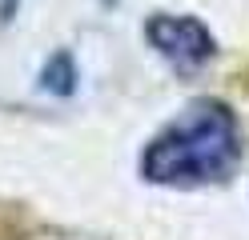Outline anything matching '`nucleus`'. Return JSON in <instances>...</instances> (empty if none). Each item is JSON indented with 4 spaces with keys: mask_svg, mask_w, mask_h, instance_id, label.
Instances as JSON below:
<instances>
[{
    "mask_svg": "<svg viewBox=\"0 0 249 240\" xmlns=\"http://www.w3.org/2000/svg\"><path fill=\"white\" fill-rule=\"evenodd\" d=\"M17 8H20V0H0V20H12V16H17Z\"/></svg>",
    "mask_w": 249,
    "mask_h": 240,
    "instance_id": "20e7f679",
    "label": "nucleus"
},
{
    "mask_svg": "<svg viewBox=\"0 0 249 240\" xmlns=\"http://www.w3.org/2000/svg\"><path fill=\"white\" fill-rule=\"evenodd\" d=\"M237 160H241V132L233 108L217 96H201V100L185 104L145 144L141 176L165 188H201L233 176Z\"/></svg>",
    "mask_w": 249,
    "mask_h": 240,
    "instance_id": "f257e3e1",
    "label": "nucleus"
},
{
    "mask_svg": "<svg viewBox=\"0 0 249 240\" xmlns=\"http://www.w3.org/2000/svg\"><path fill=\"white\" fill-rule=\"evenodd\" d=\"M40 84L53 96H72L76 92V60L69 52H53L49 64L40 68Z\"/></svg>",
    "mask_w": 249,
    "mask_h": 240,
    "instance_id": "7ed1b4c3",
    "label": "nucleus"
},
{
    "mask_svg": "<svg viewBox=\"0 0 249 240\" xmlns=\"http://www.w3.org/2000/svg\"><path fill=\"white\" fill-rule=\"evenodd\" d=\"M145 40L157 48V56H165L177 72H197L217 56L213 32L185 12H153L145 20Z\"/></svg>",
    "mask_w": 249,
    "mask_h": 240,
    "instance_id": "f03ea898",
    "label": "nucleus"
}]
</instances>
